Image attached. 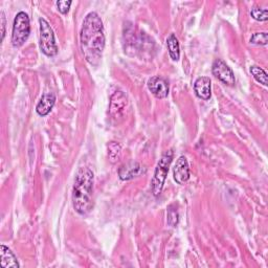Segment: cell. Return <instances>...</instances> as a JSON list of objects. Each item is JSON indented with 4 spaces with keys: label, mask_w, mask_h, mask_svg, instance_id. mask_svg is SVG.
<instances>
[{
    "label": "cell",
    "mask_w": 268,
    "mask_h": 268,
    "mask_svg": "<svg viewBox=\"0 0 268 268\" xmlns=\"http://www.w3.org/2000/svg\"><path fill=\"white\" fill-rule=\"evenodd\" d=\"M148 88L157 99H165L169 94V84L162 76H152L148 81Z\"/></svg>",
    "instance_id": "cell-7"
},
{
    "label": "cell",
    "mask_w": 268,
    "mask_h": 268,
    "mask_svg": "<svg viewBox=\"0 0 268 268\" xmlns=\"http://www.w3.org/2000/svg\"><path fill=\"white\" fill-rule=\"evenodd\" d=\"M80 43L86 61L91 65H98L105 48L103 21L98 13L90 12L85 17L80 33Z\"/></svg>",
    "instance_id": "cell-1"
},
{
    "label": "cell",
    "mask_w": 268,
    "mask_h": 268,
    "mask_svg": "<svg viewBox=\"0 0 268 268\" xmlns=\"http://www.w3.org/2000/svg\"><path fill=\"white\" fill-rule=\"evenodd\" d=\"M6 35V15L2 12V40H4Z\"/></svg>",
    "instance_id": "cell-21"
},
{
    "label": "cell",
    "mask_w": 268,
    "mask_h": 268,
    "mask_svg": "<svg viewBox=\"0 0 268 268\" xmlns=\"http://www.w3.org/2000/svg\"><path fill=\"white\" fill-rule=\"evenodd\" d=\"M167 46L169 49L170 57L174 61H178L180 58V50H179V42L174 34H171L167 39Z\"/></svg>",
    "instance_id": "cell-14"
},
{
    "label": "cell",
    "mask_w": 268,
    "mask_h": 268,
    "mask_svg": "<svg viewBox=\"0 0 268 268\" xmlns=\"http://www.w3.org/2000/svg\"><path fill=\"white\" fill-rule=\"evenodd\" d=\"M55 104H56V95L52 92L45 93L42 95L41 100L37 104L36 111L40 117H45L50 112Z\"/></svg>",
    "instance_id": "cell-11"
},
{
    "label": "cell",
    "mask_w": 268,
    "mask_h": 268,
    "mask_svg": "<svg viewBox=\"0 0 268 268\" xmlns=\"http://www.w3.org/2000/svg\"><path fill=\"white\" fill-rule=\"evenodd\" d=\"M172 160H173L172 150L166 151L163 154L162 158L159 159L152 179V193L154 196H158L160 193H162L165 181L168 176L169 168L172 164Z\"/></svg>",
    "instance_id": "cell-3"
},
{
    "label": "cell",
    "mask_w": 268,
    "mask_h": 268,
    "mask_svg": "<svg viewBox=\"0 0 268 268\" xmlns=\"http://www.w3.org/2000/svg\"><path fill=\"white\" fill-rule=\"evenodd\" d=\"M40 24V49L47 57H55L58 53V46L56 44L55 34L49 23L43 19H39Z\"/></svg>",
    "instance_id": "cell-5"
},
{
    "label": "cell",
    "mask_w": 268,
    "mask_h": 268,
    "mask_svg": "<svg viewBox=\"0 0 268 268\" xmlns=\"http://www.w3.org/2000/svg\"><path fill=\"white\" fill-rule=\"evenodd\" d=\"M71 6V2H57L58 10L61 14H66Z\"/></svg>",
    "instance_id": "cell-20"
},
{
    "label": "cell",
    "mask_w": 268,
    "mask_h": 268,
    "mask_svg": "<svg viewBox=\"0 0 268 268\" xmlns=\"http://www.w3.org/2000/svg\"><path fill=\"white\" fill-rule=\"evenodd\" d=\"M94 175L89 168H80L72 187V205L80 215L86 216L92 207Z\"/></svg>",
    "instance_id": "cell-2"
},
{
    "label": "cell",
    "mask_w": 268,
    "mask_h": 268,
    "mask_svg": "<svg viewBox=\"0 0 268 268\" xmlns=\"http://www.w3.org/2000/svg\"><path fill=\"white\" fill-rule=\"evenodd\" d=\"M31 34V22L29 15L24 12H19L13 24V34L12 43L15 47L22 46L25 41L29 39Z\"/></svg>",
    "instance_id": "cell-4"
},
{
    "label": "cell",
    "mask_w": 268,
    "mask_h": 268,
    "mask_svg": "<svg viewBox=\"0 0 268 268\" xmlns=\"http://www.w3.org/2000/svg\"><path fill=\"white\" fill-rule=\"evenodd\" d=\"M142 173V166L137 162H130L123 165L119 170V175L122 180H130Z\"/></svg>",
    "instance_id": "cell-12"
},
{
    "label": "cell",
    "mask_w": 268,
    "mask_h": 268,
    "mask_svg": "<svg viewBox=\"0 0 268 268\" xmlns=\"http://www.w3.org/2000/svg\"><path fill=\"white\" fill-rule=\"evenodd\" d=\"M173 176L178 184H184L190 178V167L187 159L184 156H180L174 166Z\"/></svg>",
    "instance_id": "cell-8"
},
{
    "label": "cell",
    "mask_w": 268,
    "mask_h": 268,
    "mask_svg": "<svg viewBox=\"0 0 268 268\" xmlns=\"http://www.w3.org/2000/svg\"><path fill=\"white\" fill-rule=\"evenodd\" d=\"M179 220V215H178V212L176 209V207H174L173 204H171L168 207V224L170 226H176Z\"/></svg>",
    "instance_id": "cell-17"
},
{
    "label": "cell",
    "mask_w": 268,
    "mask_h": 268,
    "mask_svg": "<svg viewBox=\"0 0 268 268\" xmlns=\"http://www.w3.org/2000/svg\"><path fill=\"white\" fill-rule=\"evenodd\" d=\"M194 90L196 95L204 101L210 99L212 95V85L210 79L208 76H200L196 80L194 84Z\"/></svg>",
    "instance_id": "cell-10"
},
{
    "label": "cell",
    "mask_w": 268,
    "mask_h": 268,
    "mask_svg": "<svg viewBox=\"0 0 268 268\" xmlns=\"http://www.w3.org/2000/svg\"><path fill=\"white\" fill-rule=\"evenodd\" d=\"M251 42L257 45H266L268 42L267 33H256L252 36Z\"/></svg>",
    "instance_id": "cell-19"
},
{
    "label": "cell",
    "mask_w": 268,
    "mask_h": 268,
    "mask_svg": "<svg viewBox=\"0 0 268 268\" xmlns=\"http://www.w3.org/2000/svg\"><path fill=\"white\" fill-rule=\"evenodd\" d=\"M127 103V97L123 91H116L112 94L110 102V114L113 119H119L123 117Z\"/></svg>",
    "instance_id": "cell-9"
},
{
    "label": "cell",
    "mask_w": 268,
    "mask_h": 268,
    "mask_svg": "<svg viewBox=\"0 0 268 268\" xmlns=\"http://www.w3.org/2000/svg\"><path fill=\"white\" fill-rule=\"evenodd\" d=\"M0 255H2V266L4 268H18L20 266L13 252L4 244L0 246Z\"/></svg>",
    "instance_id": "cell-13"
},
{
    "label": "cell",
    "mask_w": 268,
    "mask_h": 268,
    "mask_svg": "<svg viewBox=\"0 0 268 268\" xmlns=\"http://www.w3.org/2000/svg\"><path fill=\"white\" fill-rule=\"evenodd\" d=\"M251 72L254 75V78L256 79L257 82H259L260 84H262L264 86H267V73L263 68L254 65L251 67Z\"/></svg>",
    "instance_id": "cell-15"
},
{
    "label": "cell",
    "mask_w": 268,
    "mask_h": 268,
    "mask_svg": "<svg viewBox=\"0 0 268 268\" xmlns=\"http://www.w3.org/2000/svg\"><path fill=\"white\" fill-rule=\"evenodd\" d=\"M121 154H122L121 145L116 142L110 143V145L108 146V155H109L111 163H117L121 157Z\"/></svg>",
    "instance_id": "cell-16"
},
{
    "label": "cell",
    "mask_w": 268,
    "mask_h": 268,
    "mask_svg": "<svg viewBox=\"0 0 268 268\" xmlns=\"http://www.w3.org/2000/svg\"><path fill=\"white\" fill-rule=\"evenodd\" d=\"M251 14L254 19L258 21H266L268 19V11L267 9H260V8H254L251 11Z\"/></svg>",
    "instance_id": "cell-18"
},
{
    "label": "cell",
    "mask_w": 268,
    "mask_h": 268,
    "mask_svg": "<svg viewBox=\"0 0 268 268\" xmlns=\"http://www.w3.org/2000/svg\"><path fill=\"white\" fill-rule=\"evenodd\" d=\"M213 74L217 79H219L221 82L228 86H233L236 83V79L233 70L228 67V65L221 59L215 60L213 63Z\"/></svg>",
    "instance_id": "cell-6"
}]
</instances>
